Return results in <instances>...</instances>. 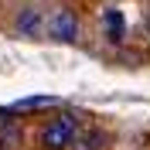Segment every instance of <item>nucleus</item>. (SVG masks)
<instances>
[{
    "label": "nucleus",
    "instance_id": "obj_2",
    "mask_svg": "<svg viewBox=\"0 0 150 150\" xmlns=\"http://www.w3.org/2000/svg\"><path fill=\"white\" fill-rule=\"evenodd\" d=\"M45 34H51L55 41L72 45V41H79V17H75L68 7L51 10V14H48V24H45Z\"/></svg>",
    "mask_w": 150,
    "mask_h": 150
},
{
    "label": "nucleus",
    "instance_id": "obj_5",
    "mask_svg": "<svg viewBox=\"0 0 150 150\" xmlns=\"http://www.w3.org/2000/svg\"><path fill=\"white\" fill-rule=\"evenodd\" d=\"M99 143H103V133H75V150H99Z\"/></svg>",
    "mask_w": 150,
    "mask_h": 150
},
{
    "label": "nucleus",
    "instance_id": "obj_1",
    "mask_svg": "<svg viewBox=\"0 0 150 150\" xmlns=\"http://www.w3.org/2000/svg\"><path fill=\"white\" fill-rule=\"evenodd\" d=\"M75 133H79V123H75L72 112H58L45 123L41 130V147L45 150H68L75 143Z\"/></svg>",
    "mask_w": 150,
    "mask_h": 150
},
{
    "label": "nucleus",
    "instance_id": "obj_4",
    "mask_svg": "<svg viewBox=\"0 0 150 150\" xmlns=\"http://www.w3.org/2000/svg\"><path fill=\"white\" fill-rule=\"evenodd\" d=\"M103 31H106V38H109L112 45L123 41V34H126V21H123V14L116 7H106L103 10Z\"/></svg>",
    "mask_w": 150,
    "mask_h": 150
},
{
    "label": "nucleus",
    "instance_id": "obj_6",
    "mask_svg": "<svg viewBox=\"0 0 150 150\" xmlns=\"http://www.w3.org/2000/svg\"><path fill=\"white\" fill-rule=\"evenodd\" d=\"M58 99L55 96H34V99H21L17 106H14V112H24V109H41V106H55Z\"/></svg>",
    "mask_w": 150,
    "mask_h": 150
},
{
    "label": "nucleus",
    "instance_id": "obj_3",
    "mask_svg": "<svg viewBox=\"0 0 150 150\" xmlns=\"http://www.w3.org/2000/svg\"><path fill=\"white\" fill-rule=\"evenodd\" d=\"M45 24H48V17L41 7H24L17 17V34H41Z\"/></svg>",
    "mask_w": 150,
    "mask_h": 150
}]
</instances>
